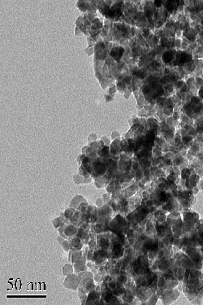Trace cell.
I'll use <instances>...</instances> for the list:
<instances>
[{
    "label": "cell",
    "mask_w": 203,
    "mask_h": 305,
    "mask_svg": "<svg viewBox=\"0 0 203 305\" xmlns=\"http://www.w3.org/2000/svg\"><path fill=\"white\" fill-rule=\"evenodd\" d=\"M112 212L113 210L108 203H105L104 205L98 207V215H99L98 222L103 223L105 225L109 226V224L111 221Z\"/></svg>",
    "instance_id": "6da1fadb"
},
{
    "label": "cell",
    "mask_w": 203,
    "mask_h": 305,
    "mask_svg": "<svg viewBox=\"0 0 203 305\" xmlns=\"http://www.w3.org/2000/svg\"><path fill=\"white\" fill-rule=\"evenodd\" d=\"M127 282V277L125 276H123L121 275L117 278V283L118 285H123V284H125Z\"/></svg>",
    "instance_id": "7402d4cb"
},
{
    "label": "cell",
    "mask_w": 203,
    "mask_h": 305,
    "mask_svg": "<svg viewBox=\"0 0 203 305\" xmlns=\"http://www.w3.org/2000/svg\"><path fill=\"white\" fill-rule=\"evenodd\" d=\"M99 220V215H98V207L93 205L91 213H90V224L94 225L98 222Z\"/></svg>",
    "instance_id": "5bb4252c"
},
{
    "label": "cell",
    "mask_w": 203,
    "mask_h": 305,
    "mask_svg": "<svg viewBox=\"0 0 203 305\" xmlns=\"http://www.w3.org/2000/svg\"><path fill=\"white\" fill-rule=\"evenodd\" d=\"M73 273H74L73 265L70 264H67L64 265V268H63V273H64V276H67V275H70Z\"/></svg>",
    "instance_id": "2e32d148"
},
{
    "label": "cell",
    "mask_w": 203,
    "mask_h": 305,
    "mask_svg": "<svg viewBox=\"0 0 203 305\" xmlns=\"http://www.w3.org/2000/svg\"><path fill=\"white\" fill-rule=\"evenodd\" d=\"M155 3H156V5H157V6H158V5H159V6H160V3H161V2H160V1H155Z\"/></svg>",
    "instance_id": "f546056e"
},
{
    "label": "cell",
    "mask_w": 203,
    "mask_h": 305,
    "mask_svg": "<svg viewBox=\"0 0 203 305\" xmlns=\"http://www.w3.org/2000/svg\"><path fill=\"white\" fill-rule=\"evenodd\" d=\"M94 226V231L98 234H101V233H104L107 232L109 230V227H108L107 225H105L103 223H99L97 222Z\"/></svg>",
    "instance_id": "4fadbf2b"
},
{
    "label": "cell",
    "mask_w": 203,
    "mask_h": 305,
    "mask_svg": "<svg viewBox=\"0 0 203 305\" xmlns=\"http://www.w3.org/2000/svg\"><path fill=\"white\" fill-rule=\"evenodd\" d=\"M70 243V247H71V251H79V250H82L83 247H84V242L82 240L77 236H75L72 238L68 239Z\"/></svg>",
    "instance_id": "52a82bcc"
},
{
    "label": "cell",
    "mask_w": 203,
    "mask_h": 305,
    "mask_svg": "<svg viewBox=\"0 0 203 305\" xmlns=\"http://www.w3.org/2000/svg\"><path fill=\"white\" fill-rule=\"evenodd\" d=\"M80 282H81V277L78 275L77 273H73L70 275H67V277L64 280V286L67 289L77 290Z\"/></svg>",
    "instance_id": "3957f363"
},
{
    "label": "cell",
    "mask_w": 203,
    "mask_h": 305,
    "mask_svg": "<svg viewBox=\"0 0 203 305\" xmlns=\"http://www.w3.org/2000/svg\"><path fill=\"white\" fill-rule=\"evenodd\" d=\"M105 203L104 202H103V200H102V198H99V199H98L97 200H96V206L98 207H102V205H104Z\"/></svg>",
    "instance_id": "484cf974"
},
{
    "label": "cell",
    "mask_w": 203,
    "mask_h": 305,
    "mask_svg": "<svg viewBox=\"0 0 203 305\" xmlns=\"http://www.w3.org/2000/svg\"><path fill=\"white\" fill-rule=\"evenodd\" d=\"M83 202H86V199L83 197L82 195H76L75 197L71 200L69 203V207L74 208V209H77V207L79 205Z\"/></svg>",
    "instance_id": "8fae6325"
},
{
    "label": "cell",
    "mask_w": 203,
    "mask_h": 305,
    "mask_svg": "<svg viewBox=\"0 0 203 305\" xmlns=\"http://www.w3.org/2000/svg\"><path fill=\"white\" fill-rule=\"evenodd\" d=\"M163 60L165 61H170L171 60V52H167L165 55H163Z\"/></svg>",
    "instance_id": "4316f807"
},
{
    "label": "cell",
    "mask_w": 203,
    "mask_h": 305,
    "mask_svg": "<svg viewBox=\"0 0 203 305\" xmlns=\"http://www.w3.org/2000/svg\"><path fill=\"white\" fill-rule=\"evenodd\" d=\"M102 298V287L97 286L94 290L88 293L86 304H99V300Z\"/></svg>",
    "instance_id": "277c9868"
},
{
    "label": "cell",
    "mask_w": 203,
    "mask_h": 305,
    "mask_svg": "<svg viewBox=\"0 0 203 305\" xmlns=\"http://www.w3.org/2000/svg\"><path fill=\"white\" fill-rule=\"evenodd\" d=\"M86 257L85 256H82L81 257L78 259L77 261L73 264V267H74V272L77 274L80 273H82L85 271H87L88 267L86 265Z\"/></svg>",
    "instance_id": "8992f818"
},
{
    "label": "cell",
    "mask_w": 203,
    "mask_h": 305,
    "mask_svg": "<svg viewBox=\"0 0 203 305\" xmlns=\"http://www.w3.org/2000/svg\"><path fill=\"white\" fill-rule=\"evenodd\" d=\"M61 246H62V247L64 248V251H66V252H68V251H71V247H70V243H69V241L67 240V239H65L62 243H61Z\"/></svg>",
    "instance_id": "ffe728a7"
},
{
    "label": "cell",
    "mask_w": 203,
    "mask_h": 305,
    "mask_svg": "<svg viewBox=\"0 0 203 305\" xmlns=\"http://www.w3.org/2000/svg\"><path fill=\"white\" fill-rule=\"evenodd\" d=\"M88 207H89V204H88V203H87V201H86V202H83V203H81L80 204L79 207H77V209L76 210H78V211H80V212H81L82 213H84L86 212V210H87V208H88Z\"/></svg>",
    "instance_id": "ac0fdd59"
},
{
    "label": "cell",
    "mask_w": 203,
    "mask_h": 305,
    "mask_svg": "<svg viewBox=\"0 0 203 305\" xmlns=\"http://www.w3.org/2000/svg\"><path fill=\"white\" fill-rule=\"evenodd\" d=\"M111 237L112 235L111 236V232H109V230L107 232L98 234L96 237L97 248L109 251L111 247Z\"/></svg>",
    "instance_id": "7a4b0ae2"
},
{
    "label": "cell",
    "mask_w": 203,
    "mask_h": 305,
    "mask_svg": "<svg viewBox=\"0 0 203 305\" xmlns=\"http://www.w3.org/2000/svg\"><path fill=\"white\" fill-rule=\"evenodd\" d=\"M199 95H200L201 97H202V98L203 99V87L200 90V91H199Z\"/></svg>",
    "instance_id": "f1b7e54d"
},
{
    "label": "cell",
    "mask_w": 203,
    "mask_h": 305,
    "mask_svg": "<svg viewBox=\"0 0 203 305\" xmlns=\"http://www.w3.org/2000/svg\"><path fill=\"white\" fill-rule=\"evenodd\" d=\"M88 245H89L90 250L95 251L96 249H97V240H96V238H91L89 240Z\"/></svg>",
    "instance_id": "d6986e66"
},
{
    "label": "cell",
    "mask_w": 203,
    "mask_h": 305,
    "mask_svg": "<svg viewBox=\"0 0 203 305\" xmlns=\"http://www.w3.org/2000/svg\"><path fill=\"white\" fill-rule=\"evenodd\" d=\"M77 230H78V227L77 226H74L72 224H69V225H67L66 227H65L64 234H65V235L67 236V239H69V238H72L76 236Z\"/></svg>",
    "instance_id": "ba28073f"
},
{
    "label": "cell",
    "mask_w": 203,
    "mask_h": 305,
    "mask_svg": "<svg viewBox=\"0 0 203 305\" xmlns=\"http://www.w3.org/2000/svg\"><path fill=\"white\" fill-rule=\"evenodd\" d=\"M83 256V251L82 250H79V251H69V258L68 261L70 263L74 264L78 259L81 257Z\"/></svg>",
    "instance_id": "7c38bea8"
},
{
    "label": "cell",
    "mask_w": 203,
    "mask_h": 305,
    "mask_svg": "<svg viewBox=\"0 0 203 305\" xmlns=\"http://www.w3.org/2000/svg\"><path fill=\"white\" fill-rule=\"evenodd\" d=\"M69 221L71 224H72L77 227H80V226L82 223V213L76 210L75 213L73 214V216L70 218Z\"/></svg>",
    "instance_id": "9c48e42d"
},
{
    "label": "cell",
    "mask_w": 203,
    "mask_h": 305,
    "mask_svg": "<svg viewBox=\"0 0 203 305\" xmlns=\"http://www.w3.org/2000/svg\"><path fill=\"white\" fill-rule=\"evenodd\" d=\"M94 277H82L81 278V282H80V286H81L86 290V291L87 293H89L91 290H94L96 288V285L94 284Z\"/></svg>",
    "instance_id": "5b68a950"
},
{
    "label": "cell",
    "mask_w": 203,
    "mask_h": 305,
    "mask_svg": "<svg viewBox=\"0 0 203 305\" xmlns=\"http://www.w3.org/2000/svg\"><path fill=\"white\" fill-rule=\"evenodd\" d=\"M93 255H94V251H92V250H89V251H88V253H87V254H86V260H87V261H92Z\"/></svg>",
    "instance_id": "cb8c5ba5"
},
{
    "label": "cell",
    "mask_w": 203,
    "mask_h": 305,
    "mask_svg": "<svg viewBox=\"0 0 203 305\" xmlns=\"http://www.w3.org/2000/svg\"><path fill=\"white\" fill-rule=\"evenodd\" d=\"M57 240H58V242H59V243H60V244H61V243H62V242H64V240H65V238H63L62 236L59 235L57 237Z\"/></svg>",
    "instance_id": "83f0119b"
},
{
    "label": "cell",
    "mask_w": 203,
    "mask_h": 305,
    "mask_svg": "<svg viewBox=\"0 0 203 305\" xmlns=\"http://www.w3.org/2000/svg\"><path fill=\"white\" fill-rule=\"evenodd\" d=\"M109 273H110V275L111 277H119V275H120V269H118V268L115 267V269H111V270L109 271Z\"/></svg>",
    "instance_id": "44dd1931"
},
{
    "label": "cell",
    "mask_w": 203,
    "mask_h": 305,
    "mask_svg": "<svg viewBox=\"0 0 203 305\" xmlns=\"http://www.w3.org/2000/svg\"><path fill=\"white\" fill-rule=\"evenodd\" d=\"M66 221V218H65V216H64V213H62L59 217L54 218V219L52 221V223H53L54 227H55V228H57L58 229V228L60 227L63 224H64V221Z\"/></svg>",
    "instance_id": "9a60e30c"
},
{
    "label": "cell",
    "mask_w": 203,
    "mask_h": 305,
    "mask_svg": "<svg viewBox=\"0 0 203 305\" xmlns=\"http://www.w3.org/2000/svg\"><path fill=\"white\" fill-rule=\"evenodd\" d=\"M76 236L82 240V242H84V244L85 245L88 244L89 240H90V234H89V233L86 231L85 229L80 228V227H78V230H77Z\"/></svg>",
    "instance_id": "30bf717a"
},
{
    "label": "cell",
    "mask_w": 203,
    "mask_h": 305,
    "mask_svg": "<svg viewBox=\"0 0 203 305\" xmlns=\"http://www.w3.org/2000/svg\"><path fill=\"white\" fill-rule=\"evenodd\" d=\"M102 200H103L104 203H107L109 201L111 200V194H103V196H102Z\"/></svg>",
    "instance_id": "d4e9b609"
},
{
    "label": "cell",
    "mask_w": 203,
    "mask_h": 305,
    "mask_svg": "<svg viewBox=\"0 0 203 305\" xmlns=\"http://www.w3.org/2000/svg\"><path fill=\"white\" fill-rule=\"evenodd\" d=\"M108 286H109V287H110V288H111L112 290H114L118 286L117 282H115V281L113 279L111 280V281L108 282Z\"/></svg>",
    "instance_id": "603a6c76"
},
{
    "label": "cell",
    "mask_w": 203,
    "mask_h": 305,
    "mask_svg": "<svg viewBox=\"0 0 203 305\" xmlns=\"http://www.w3.org/2000/svg\"><path fill=\"white\" fill-rule=\"evenodd\" d=\"M76 211V209H74V208H72V207H68V208H67V209L64 212V216H65V218L67 220H70V218L73 216V214L75 213Z\"/></svg>",
    "instance_id": "e0dca14e"
}]
</instances>
